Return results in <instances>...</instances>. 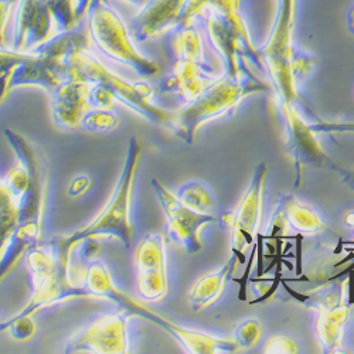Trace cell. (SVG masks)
Masks as SVG:
<instances>
[{"label":"cell","mask_w":354,"mask_h":354,"mask_svg":"<svg viewBox=\"0 0 354 354\" xmlns=\"http://www.w3.org/2000/svg\"><path fill=\"white\" fill-rule=\"evenodd\" d=\"M235 342L243 348L255 347L262 339V324L257 317H250L243 320L234 332Z\"/></svg>","instance_id":"obj_28"},{"label":"cell","mask_w":354,"mask_h":354,"mask_svg":"<svg viewBox=\"0 0 354 354\" xmlns=\"http://www.w3.org/2000/svg\"><path fill=\"white\" fill-rule=\"evenodd\" d=\"M19 224V209L10 192L0 180V254Z\"/></svg>","instance_id":"obj_24"},{"label":"cell","mask_w":354,"mask_h":354,"mask_svg":"<svg viewBox=\"0 0 354 354\" xmlns=\"http://www.w3.org/2000/svg\"><path fill=\"white\" fill-rule=\"evenodd\" d=\"M214 0H187V3L183 9L179 26H185L193 21H197V19H200L204 12L207 10Z\"/></svg>","instance_id":"obj_32"},{"label":"cell","mask_w":354,"mask_h":354,"mask_svg":"<svg viewBox=\"0 0 354 354\" xmlns=\"http://www.w3.org/2000/svg\"><path fill=\"white\" fill-rule=\"evenodd\" d=\"M239 258L232 254L221 268L201 275L187 295V302L194 312H201L216 304L225 289L228 281L232 279L239 265Z\"/></svg>","instance_id":"obj_19"},{"label":"cell","mask_w":354,"mask_h":354,"mask_svg":"<svg viewBox=\"0 0 354 354\" xmlns=\"http://www.w3.org/2000/svg\"><path fill=\"white\" fill-rule=\"evenodd\" d=\"M282 205L289 228L297 234L306 237V235H316L326 228L320 214L310 204L288 196L282 200Z\"/></svg>","instance_id":"obj_21"},{"label":"cell","mask_w":354,"mask_h":354,"mask_svg":"<svg viewBox=\"0 0 354 354\" xmlns=\"http://www.w3.org/2000/svg\"><path fill=\"white\" fill-rule=\"evenodd\" d=\"M82 288L91 295L93 299H105L115 304L121 310L139 316L142 315L143 305L132 299L128 295L118 289L112 281L111 272L101 259H94L85 271Z\"/></svg>","instance_id":"obj_17"},{"label":"cell","mask_w":354,"mask_h":354,"mask_svg":"<svg viewBox=\"0 0 354 354\" xmlns=\"http://www.w3.org/2000/svg\"><path fill=\"white\" fill-rule=\"evenodd\" d=\"M55 35L54 19L44 0H17L9 48L28 53Z\"/></svg>","instance_id":"obj_9"},{"label":"cell","mask_w":354,"mask_h":354,"mask_svg":"<svg viewBox=\"0 0 354 354\" xmlns=\"http://www.w3.org/2000/svg\"><path fill=\"white\" fill-rule=\"evenodd\" d=\"M262 93L274 94L272 85L258 77L252 67L239 75L221 73L200 97L174 111L171 132L192 145L200 128L232 113L244 100Z\"/></svg>","instance_id":"obj_1"},{"label":"cell","mask_w":354,"mask_h":354,"mask_svg":"<svg viewBox=\"0 0 354 354\" xmlns=\"http://www.w3.org/2000/svg\"><path fill=\"white\" fill-rule=\"evenodd\" d=\"M142 153L140 143L136 138H131L128 143V151L125 162L118 177L115 189L111 198L105 204L102 212L93 220L90 224L74 231L67 237H57L48 244L68 267V258L74 245L81 243L85 239H98V237H113L120 240L127 248L131 247L133 239V225L131 221V203L135 176Z\"/></svg>","instance_id":"obj_2"},{"label":"cell","mask_w":354,"mask_h":354,"mask_svg":"<svg viewBox=\"0 0 354 354\" xmlns=\"http://www.w3.org/2000/svg\"><path fill=\"white\" fill-rule=\"evenodd\" d=\"M85 131L94 133H109L120 127V116L112 109H88L82 116L81 125Z\"/></svg>","instance_id":"obj_25"},{"label":"cell","mask_w":354,"mask_h":354,"mask_svg":"<svg viewBox=\"0 0 354 354\" xmlns=\"http://www.w3.org/2000/svg\"><path fill=\"white\" fill-rule=\"evenodd\" d=\"M187 0H149L131 19V32L136 41L158 39L179 26Z\"/></svg>","instance_id":"obj_12"},{"label":"cell","mask_w":354,"mask_h":354,"mask_svg":"<svg viewBox=\"0 0 354 354\" xmlns=\"http://www.w3.org/2000/svg\"><path fill=\"white\" fill-rule=\"evenodd\" d=\"M67 78L66 64L46 60L35 54L32 60L16 66L9 77V90L21 86H39L51 94Z\"/></svg>","instance_id":"obj_18"},{"label":"cell","mask_w":354,"mask_h":354,"mask_svg":"<svg viewBox=\"0 0 354 354\" xmlns=\"http://www.w3.org/2000/svg\"><path fill=\"white\" fill-rule=\"evenodd\" d=\"M91 186V177L90 174H80L77 176L75 179L70 183L68 186V196L70 197H78V196H82L88 189H90Z\"/></svg>","instance_id":"obj_37"},{"label":"cell","mask_w":354,"mask_h":354,"mask_svg":"<svg viewBox=\"0 0 354 354\" xmlns=\"http://www.w3.org/2000/svg\"><path fill=\"white\" fill-rule=\"evenodd\" d=\"M44 2H47V3H48V6H50V3L53 2V0H44Z\"/></svg>","instance_id":"obj_43"},{"label":"cell","mask_w":354,"mask_h":354,"mask_svg":"<svg viewBox=\"0 0 354 354\" xmlns=\"http://www.w3.org/2000/svg\"><path fill=\"white\" fill-rule=\"evenodd\" d=\"M265 354H297L299 353V344L288 335H274L267 339L261 348Z\"/></svg>","instance_id":"obj_29"},{"label":"cell","mask_w":354,"mask_h":354,"mask_svg":"<svg viewBox=\"0 0 354 354\" xmlns=\"http://www.w3.org/2000/svg\"><path fill=\"white\" fill-rule=\"evenodd\" d=\"M179 200L186 204L189 209L201 213L213 214L216 209V198L212 190L201 182L190 180L183 183L176 192Z\"/></svg>","instance_id":"obj_23"},{"label":"cell","mask_w":354,"mask_h":354,"mask_svg":"<svg viewBox=\"0 0 354 354\" xmlns=\"http://www.w3.org/2000/svg\"><path fill=\"white\" fill-rule=\"evenodd\" d=\"M174 57L179 60H190L200 64H209L205 58V43L197 21L177 26L171 40Z\"/></svg>","instance_id":"obj_22"},{"label":"cell","mask_w":354,"mask_h":354,"mask_svg":"<svg viewBox=\"0 0 354 354\" xmlns=\"http://www.w3.org/2000/svg\"><path fill=\"white\" fill-rule=\"evenodd\" d=\"M124 2L131 3V5H138V6L140 8V6H143L146 2H149V0H124Z\"/></svg>","instance_id":"obj_42"},{"label":"cell","mask_w":354,"mask_h":354,"mask_svg":"<svg viewBox=\"0 0 354 354\" xmlns=\"http://www.w3.org/2000/svg\"><path fill=\"white\" fill-rule=\"evenodd\" d=\"M0 330L8 332L9 336L16 342H27L36 335L37 324L33 320V316L15 315L13 317L0 323Z\"/></svg>","instance_id":"obj_27"},{"label":"cell","mask_w":354,"mask_h":354,"mask_svg":"<svg viewBox=\"0 0 354 354\" xmlns=\"http://www.w3.org/2000/svg\"><path fill=\"white\" fill-rule=\"evenodd\" d=\"M204 21L205 36L210 46L218 54L223 63V73L239 75L247 68H257L251 62L250 53L235 28L216 10L209 8L200 17Z\"/></svg>","instance_id":"obj_10"},{"label":"cell","mask_w":354,"mask_h":354,"mask_svg":"<svg viewBox=\"0 0 354 354\" xmlns=\"http://www.w3.org/2000/svg\"><path fill=\"white\" fill-rule=\"evenodd\" d=\"M268 166L261 162L251 177V182L241 196L235 210L225 217V223L231 232V250L245 252L255 244L262 218H263V194L265 180H267Z\"/></svg>","instance_id":"obj_6"},{"label":"cell","mask_w":354,"mask_h":354,"mask_svg":"<svg viewBox=\"0 0 354 354\" xmlns=\"http://www.w3.org/2000/svg\"><path fill=\"white\" fill-rule=\"evenodd\" d=\"M90 36L73 28V30L68 32L53 35L48 40L28 53H33L50 62L66 64L71 55L84 50H90Z\"/></svg>","instance_id":"obj_20"},{"label":"cell","mask_w":354,"mask_h":354,"mask_svg":"<svg viewBox=\"0 0 354 354\" xmlns=\"http://www.w3.org/2000/svg\"><path fill=\"white\" fill-rule=\"evenodd\" d=\"M17 0H0V48L9 47L6 40V30L13 16Z\"/></svg>","instance_id":"obj_34"},{"label":"cell","mask_w":354,"mask_h":354,"mask_svg":"<svg viewBox=\"0 0 354 354\" xmlns=\"http://www.w3.org/2000/svg\"><path fill=\"white\" fill-rule=\"evenodd\" d=\"M70 299H93L84 288L74 286L67 277V268H58L53 274L33 281V293L26 306L17 313L19 316H33L54 304Z\"/></svg>","instance_id":"obj_16"},{"label":"cell","mask_w":354,"mask_h":354,"mask_svg":"<svg viewBox=\"0 0 354 354\" xmlns=\"http://www.w3.org/2000/svg\"><path fill=\"white\" fill-rule=\"evenodd\" d=\"M10 73L12 71L0 73V102H2L6 98L8 93L10 91L9 90V77H10Z\"/></svg>","instance_id":"obj_39"},{"label":"cell","mask_w":354,"mask_h":354,"mask_svg":"<svg viewBox=\"0 0 354 354\" xmlns=\"http://www.w3.org/2000/svg\"><path fill=\"white\" fill-rule=\"evenodd\" d=\"M344 223H346L348 227L354 228V209L348 210V212L344 214Z\"/></svg>","instance_id":"obj_41"},{"label":"cell","mask_w":354,"mask_h":354,"mask_svg":"<svg viewBox=\"0 0 354 354\" xmlns=\"http://www.w3.org/2000/svg\"><path fill=\"white\" fill-rule=\"evenodd\" d=\"M317 67V58L312 53L299 48L295 44L292 62H290V70L295 80V84L301 90V86L309 80V77L313 74V71Z\"/></svg>","instance_id":"obj_26"},{"label":"cell","mask_w":354,"mask_h":354,"mask_svg":"<svg viewBox=\"0 0 354 354\" xmlns=\"http://www.w3.org/2000/svg\"><path fill=\"white\" fill-rule=\"evenodd\" d=\"M350 185H351V186H353V189H354V180H353Z\"/></svg>","instance_id":"obj_44"},{"label":"cell","mask_w":354,"mask_h":354,"mask_svg":"<svg viewBox=\"0 0 354 354\" xmlns=\"http://www.w3.org/2000/svg\"><path fill=\"white\" fill-rule=\"evenodd\" d=\"M277 17L290 23H297L298 0H277Z\"/></svg>","instance_id":"obj_36"},{"label":"cell","mask_w":354,"mask_h":354,"mask_svg":"<svg viewBox=\"0 0 354 354\" xmlns=\"http://www.w3.org/2000/svg\"><path fill=\"white\" fill-rule=\"evenodd\" d=\"M88 104H90V108H94V109H112L115 104V98L105 86L100 84H90Z\"/></svg>","instance_id":"obj_30"},{"label":"cell","mask_w":354,"mask_h":354,"mask_svg":"<svg viewBox=\"0 0 354 354\" xmlns=\"http://www.w3.org/2000/svg\"><path fill=\"white\" fill-rule=\"evenodd\" d=\"M143 319L152 322L158 328L167 332L186 353L190 354H221V353H237L241 350L234 337H221L207 332L190 329L182 324H177L167 317L146 309Z\"/></svg>","instance_id":"obj_13"},{"label":"cell","mask_w":354,"mask_h":354,"mask_svg":"<svg viewBox=\"0 0 354 354\" xmlns=\"http://www.w3.org/2000/svg\"><path fill=\"white\" fill-rule=\"evenodd\" d=\"M86 21L91 43L108 60L131 68L143 78L159 74V64L136 47L127 21L109 0H91Z\"/></svg>","instance_id":"obj_4"},{"label":"cell","mask_w":354,"mask_h":354,"mask_svg":"<svg viewBox=\"0 0 354 354\" xmlns=\"http://www.w3.org/2000/svg\"><path fill=\"white\" fill-rule=\"evenodd\" d=\"M162 212L166 218V230L169 239L182 247L187 254H197L203 250L201 230L217 221L213 214H201L183 204L176 193L165 187L159 180L151 182Z\"/></svg>","instance_id":"obj_5"},{"label":"cell","mask_w":354,"mask_h":354,"mask_svg":"<svg viewBox=\"0 0 354 354\" xmlns=\"http://www.w3.org/2000/svg\"><path fill=\"white\" fill-rule=\"evenodd\" d=\"M136 293L146 302L162 301L169 290L166 240L160 232L147 234L133 252Z\"/></svg>","instance_id":"obj_7"},{"label":"cell","mask_w":354,"mask_h":354,"mask_svg":"<svg viewBox=\"0 0 354 354\" xmlns=\"http://www.w3.org/2000/svg\"><path fill=\"white\" fill-rule=\"evenodd\" d=\"M346 289L347 288L342 286L339 293H330L326 299L313 305L317 310L315 330L322 353L332 354L343 351L344 333L351 306L344 298Z\"/></svg>","instance_id":"obj_11"},{"label":"cell","mask_w":354,"mask_h":354,"mask_svg":"<svg viewBox=\"0 0 354 354\" xmlns=\"http://www.w3.org/2000/svg\"><path fill=\"white\" fill-rule=\"evenodd\" d=\"M346 21H347V27L348 30L354 35V5L347 10V15H346Z\"/></svg>","instance_id":"obj_40"},{"label":"cell","mask_w":354,"mask_h":354,"mask_svg":"<svg viewBox=\"0 0 354 354\" xmlns=\"http://www.w3.org/2000/svg\"><path fill=\"white\" fill-rule=\"evenodd\" d=\"M90 84L67 77L55 86L51 95V116L60 129H75L81 125L82 116L90 108L88 104Z\"/></svg>","instance_id":"obj_14"},{"label":"cell","mask_w":354,"mask_h":354,"mask_svg":"<svg viewBox=\"0 0 354 354\" xmlns=\"http://www.w3.org/2000/svg\"><path fill=\"white\" fill-rule=\"evenodd\" d=\"M302 239L304 235L297 234V239H295V245H297V263H295V272L297 275H302Z\"/></svg>","instance_id":"obj_38"},{"label":"cell","mask_w":354,"mask_h":354,"mask_svg":"<svg viewBox=\"0 0 354 354\" xmlns=\"http://www.w3.org/2000/svg\"><path fill=\"white\" fill-rule=\"evenodd\" d=\"M129 313L121 310L104 315L75 332L67 342L64 353L124 354L129 351Z\"/></svg>","instance_id":"obj_8"},{"label":"cell","mask_w":354,"mask_h":354,"mask_svg":"<svg viewBox=\"0 0 354 354\" xmlns=\"http://www.w3.org/2000/svg\"><path fill=\"white\" fill-rule=\"evenodd\" d=\"M35 57L33 53H24V51H15L9 47L0 48V73L12 71L16 66L32 60Z\"/></svg>","instance_id":"obj_31"},{"label":"cell","mask_w":354,"mask_h":354,"mask_svg":"<svg viewBox=\"0 0 354 354\" xmlns=\"http://www.w3.org/2000/svg\"><path fill=\"white\" fill-rule=\"evenodd\" d=\"M257 257V241L255 244L252 245V252H251V257L250 259L247 261L245 263V271H244V275L241 278H232L234 282H237L240 285V290H239V299L240 301H247V297H248V282H250V277H251V270H252V265H254V259Z\"/></svg>","instance_id":"obj_35"},{"label":"cell","mask_w":354,"mask_h":354,"mask_svg":"<svg viewBox=\"0 0 354 354\" xmlns=\"http://www.w3.org/2000/svg\"><path fill=\"white\" fill-rule=\"evenodd\" d=\"M310 128L317 135H354V122H316Z\"/></svg>","instance_id":"obj_33"},{"label":"cell","mask_w":354,"mask_h":354,"mask_svg":"<svg viewBox=\"0 0 354 354\" xmlns=\"http://www.w3.org/2000/svg\"><path fill=\"white\" fill-rule=\"evenodd\" d=\"M67 77L86 84H100L142 120L171 131L174 112L163 109L153 102L155 90L147 81H129L109 70L90 50L80 51L66 62Z\"/></svg>","instance_id":"obj_3"},{"label":"cell","mask_w":354,"mask_h":354,"mask_svg":"<svg viewBox=\"0 0 354 354\" xmlns=\"http://www.w3.org/2000/svg\"><path fill=\"white\" fill-rule=\"evenodd\" d=\"M217 77L209 64L176 58L171 73L160 81L159 88L160 93L176 94L185 104H189L207 90V86Z\"/></svg>","instance_id":"obj_15"}]
</instances>
